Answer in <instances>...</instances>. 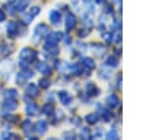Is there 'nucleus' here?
Masks as SVG:
<instances>
[{
    "label": "nucleus",
    "mask_w": 151,
    "mask_h": 140,
    "mask_svg": "<svg viewBox=\"0 0 151 140\" xmlns=\"http://www.w3.org/2000/svg\"><path fill=\"white\" fill-rule=\"evenodd\" d=\"M37 59V52L29 47H25L20 52V60L26 61V62H33Z\"/></svg>",
    "instance_id": "nucleus-1"
},
{
    "label": "nucleus",
    "mask_w": 151,
    "mask_h": 140,
    "mask_svg": "<svg viewBox=\"0 0 151 140\" xmlns=\"http://www.w3.org/2000/svg\"><path fill=\"white\" fill-rule=\"evenodd\" d=\"M61 39V33L60 32H57L54 34H50L46 36V41H45V47L46 48H52V47H55L58 41Z\"/></svg>",
    "instance_id": "nucleus-2"
},
{
    "label": "nucleus",
    "mask_w": 151,
    "mask_h": 140,
    "mask_svg": "<svg viewBox=\"0 0 151 140\" xmlns=\"http://www.w3.org/2000/svg\"><path fill=\"white\" fill-rule=\"evenodd\" d=\"M34 33H35V35H38V38H44V36H46L50 33V28L46 25H44V24H39L35 27Z\"/></svg>",
    "instance_id": "nucleus-3"
},
{
    "label": "nucleus",
    "mask_w": 151,
    "mask_h": 140,
    "mask_svg": "<svg viewBox=\"0 0 151 140\" xmlns=\"http://www.w3.org/2000/svg\"><path fill=\"white\" fill-rule=\"evenodd\" d=\"M32 76H33V73L32 72H20L17 75V84L22 85L27 79H29Z\"/></svg>",
    "instance_id": "nucleus-4"
},
{
    "label": "nucleus",
    "mask_w": 151,
    "mask_h": 140,
    "mask_svg": "<svg viewBox=\"0 0 151 140\" xmlns=\"http://www.w3.org/2000/svg\"><path fill=\"white\" fill-rule=\"evenodd\" d=\"M18 25L14 22V21H8L7 24V27H6V31H7V34L9 36H15L18 34Z\"/></svg>",
    "instance_id": "nucleus-5"
},
{
    "label": "nucleus",
    "mask_w": 151,
    "mask_h": 140,
    "mask_svg": "<svg viewBox=\"0 0 151 140\" xmlns=\"http://www.w3.org/2000/svg\"><path fill=\"white\" fill-rule=\"evenodd\" d=\"M65 25H66V28L68 31L73 29L74 26H76V16L72 14V13H68L65 18Z\"/></svg>",
    "instance_id": "nucleus-6"
},
{
    "label": "nucleus",
    "mask_w": 151,
    "mask_h": 140,
    "mask_svg": "<svg viewBox=\"0 0 151 140\" xmlns=\"http://www.w3.org/2000/svg\"><path fill=\"white\" fill-rule=\"evenodd\" d=\"M34 131L38 133V134H44L45 132H46V129H47V122H46V120H39L37 124H35V126H34Z\"/></svg>",
    "instance_id": "nucleus-7"
},
{
    "label": "nucleus",
    "mask_w": 151,
    "mask_h": 140,
    "mask_svg": "<svg viewBox=\"0 0 151 140\" xmlns=\"http://www.w3.org/2000/svg\"><path fill=\"white\" fill-rule=\"evenodd\" d=\"M17 107H18V104L13 99H7L2 104V109L4 111H14Z\"/></svg>",
    "instance_id": "nucleus-8"
},
{
    "label": "nucleus",
    "mask_w": 151,
    "mask_h": 140,
    "mask_svg": "<svg viewBox=\"0 0 151 140\" xmlns=\"http://www.w3.org/2000/svg\"><path fill=\"white\" fill-rule=\"evenodd\" d=\"M26 95H28V96H31V98L37 96V95H38V87H37V85L29 84V85L27 86V88H26Z\"/></svg>",
    "instance_id": "nucleus-9"
},
{
    "label": "nucleus",
    "mask_w": 151,
    "mask_h": 140,
    "mask_svg": "<svg viewBox=\"0 0 151 140\" xmlns=\"http://www.w3.org/2000/svg\"><path fill=\"white\" fill-rule=\"evenodd\" d=\"M59 99L64 105H68L72 101V96L66 92V91H61L59 92Z\"/></svg>",
    "instance_id": "nucleus-10"
},
{
    "label": "nucleus",
    "mask_w": 151,
    "mask_h": 140,
    "mask_svg": "<svg viewBox=\"0 0 151 140\" xmlns=\"http://www.w3.org/2000/svg\"><path fill=\"white\" fill-rule=\"evenodd\" d=\"M38 111H39V108H38V106L35 104L29 102V104L26 105V113L28 115H32V116L33 115H37L38 114Z\"/></svg>",
    "instance_id": "nucleus-11"
},
{
    "label": "nucleus",
    "mask_w": 151,
    "mask_h": 140,
    "mask_svg": "<svg viewBox=\"0 0 151 140\" xmlns=\"http://www.w3.org/2000/svg\"><path fill=\"white\" fill-rule=\"evenodd\" d=\"M37 69H38L40 73L45 74V75H48V74L51 73V67H50L47 64H45V62H39V64L37 65Z\"/></svg>",
    "instance_id": "nucleus-12"
},
{
    "label": "nucleus",
    "mask_w": 151,
    "mask_h": 140,
    "mask_svg": "<svg viewBox=\"0 0 151 140\" xmlns=\"http://www.w3.org/2000/svg\"><path fill=\"white\" fill-rule=\"evenodd\" d=\"M50 20H51V22L52 24H59V21H60V13L58 12V11H51V13H50Z\"/></svg>",
    "instance_id": "nucleus-13"
},
{
    "label": "nucleus",
    "mask_w": 151,
    "mask_h": 140,
    "mask_svg": "<svg viewBox=\"0 0 151 140\" xmlns=\"http://www.w3.org/2000/svg\"><path fill=\"white\" fill-rule=\"evenodd\" d=\"M83 67H85L86 69L91 71L92 68H94V61L91 59V58H84L83 59Z\"/></svg>",
    "instance_id": "nucleus-14"
},
{
    "label": "nucleus",
    "mask_w": 151,
    "mask_h": 140,
    "mask_svg": "<svg viewBox=\"0 0 151 140\" xmlns=\"http://www.w3.org/2000/svg\"><path fill=\"white\" fill-rule=\"evenodd\" d=\"M27 5H28V0H20V1H18L17 5H15V11L22 12V11L27 7Z\"/></svg>",
    "instance_id": "nucleus-15"
},
{
    "label": "nucleus",
    "mask_w": 151,
    "mask_h": 140,
    "mask_svg": "<svg viewBox=\"0 0 151 140\" xmlns=\"http://www.w3.org/2000/svg\"><path fill=\"white\" fill-rule=\"evenodd\" d=\"M106 101H107V105H109L110 107H112V108L118 105V98H117L114 94H111V95L106 99Z\"/></svg>",
    "instance_id": "nucleus-16"
},
{
    "label": "nucleus",
    "mask_w": 151,
    "mask_h": 140,
    "mask_svg": "<svg viewBox=\"0 0 151 140\" xmlns=\"http://www.w3.org/2000/svg\"><path fill=\"white\" fill-rule=\"evenodd\" d=\"M42 111H44V113H45V114L51 115V114L53 113V111H54V105H53V104H51V102H47V104L44 106Z\"/></svg>",
    "instance_id": "nucleus-17"
},
{
    "label": "nucleus",
    "mask_w": 151,
    "mask_h": 140,
    "mask_svg": "<svg viewBox=\"0 0 151 140\" xmlns=\"http://www.w3.org/2000/svg\"><path fill=\"white\" fill-rule=\"evenodd\" d=\"M86 91L88 92L90 95H97L98 94V89L93 84H87L86 85Z\"/></svg>",
    "instance_id": "nucleus-18"
},
{
    "label": "nucleus",
    "mask_w": 151,
    "mask_h": 140,
    "mask_svg": "<svg viewBox=\"0 0 151 140\" xmlns=\"http://www.w3.org/2000/svg\"><path fill=\"white\" fill-rule=\"evenodd\" d=\"M4 95H5L6 99H14V98H17L18 93H17L15 89H7V91L4 93Z\"/></svg>",
    "instance_id": "nucleus-19"
},
{
    "label": "nucleus",
    "mask_w": 151,
    "mask_h": 140,
    "mask_svg": "<svg viewBox=\"0 0 151 140\" xmlns=\"http://www.w3.org/2000/svg\"><path fill=\"white\" fill-rule=\"evenodd\" d=\"M85 120H86L88 124H96L97 120H98V116H97V114L90 113V114H87V115L85 116Z\"/></svg>",
    "instance_id": "nucleus-20"
},
{
    "label": "nucleus",
    "mask_w": 151,
    "mask_h": 140,
    "mask_svg": "<svg viewBox=\"0 0 151 140\" xmlns=\"http://www.w3.org/2000/svg\"><path fill=\"white\" fill-rule=\"evenodd\" d=\"M11 51H12V48H9L6 44H2V45L0 46V53H1L2 55H8V54L11 53Z\"/></svg>",
    "instance_id": "nucleus-21"
},
{
    "label": "nucleus",
    "mask_w": 151,
    "mask_h": 140,
    "mask_svg": "<svg viewBox=\"0 0 151 140\" xmlns=\"http://www.w3.org/2000/svg\"><path fill=\"white\" fill-rule=\"evenodd\" d=\"M72 71H73L76 74H80V73L83 72V65H80V64H74V65L72 66Z\"/></svg>",
    "instance_id": "nucleus-22"
},
{
    "label": "nucleus",
    "mask_w": 151,
    "mask_h": 140,
    "mask_svg": "<svg viewBox=\"0 0 151 140\" xmlns=\"http://www.w3.org/2000/svg\"><path fill=\"white\" fill-rule=\"evenodd\" d=\"M31 127H32V122H31L29 120H25L24 124H22V129H24L25 132H29Z\"/></svg>",
    "instance_id": "nucleus-23"
},
{
    "label": "nucleus",
    "mask_w": 151,
    "mask_h": 140,
    "mask_svg": "<svg viewBox=\"0 0 151 140\" xmlns=\"http://www.w3.org/2000/svg\"><path fill=\"white\" fill-rule=\"evenodd\" d=\"M106 64L109 65V66H117V64H118V61H117V59L114 58V56H110L109 59H107V61H106Z\"/></svg>",
    "instance_id": "nucleus-24"
},
{
    "label": "nucleus",
    "mask_w": 151,
    "mask_h": 140,
    "mask_svg": "<svg viewBox=\"0 0 151 140\" xmlns=\"http://www.w3.org/2000/svg\"><path fill=\"white\" fill-rule=\"evenodd\" d=\"M2 138L4 139H19V135L13 134V133H4L2 134Z\"/></svg>",
    "instance_id": "nucleus-25"
},
{
    "label": "nucleus",
    "mask_w": 151,
    "mask_h": 140,
    "mask_svg": "<svg viewBox=\"0 0 151 140\" xmlns=\"http://www.w3.org/2000/svg\"><path fill=\"white\" fill-rule=\"evenodd\" d=\"M101 116H103V119H104L105 121H109V119H110V116H111V113H110L107 109H103V111H101Z\"/></svg>",
    "instance_id": "nucleus-26"
},
{
    "label": "nucleus",
    "mask_w": 151,
    "mask_h": 140,
    "mask_svg": "<svg viewBox=\"0 0 151 140\" xmlns=\"http://www.w3.org/2000/svg\"><path fill=\"white\" fill-rule=\"evenodd\" d=\"M39 85H40V87H42V88H47V87L50 86V81L46 80V79H40V80H39Z\"/></svg>",
    "instance_id": "nucleus-27"
},
{
    "label": "nucleus",
    "mask_w": 151,
    "mask_h": 140,
    "mask_svg": "<svg viewBox=\"0 0 151 140\" xmlns=\"http://www.w3.org/2000/svg\"><path fill=\"white\" fill-rule=\"evenodd\" d=\"M81 136L85 138V139H88V138L91 136V133H90L88 128H83V131H81Z\"/></svg>",
    "instance_id": "nucleus-28"
},
{
    "label": "nucleus",
    "mask_w": 151,
    "mask_h": 140,
    "mask_svg": "<svg viewBox=\"0 0 151 140\" xmlns=\"http://www.w3.org/2000/svg\"><path fill=\"white\" fill-rule=\"evenodd\" d=\"M39 12H40V8H39V7H37V6H34V7H31L29 14L33 16V15H37V14H39Z\"/></svg>",
    "instance_id": "nucleus-29"
},
{
    "label": "nucleus",
    "mask_w": 151,
    "mask_h": 140,
    "mask_svg": "<svg viewBox=\"0 0 151 140\" xmlns=\"http://www.w3.org/2000/svg\"><path fill=\"white\" fill-rule=\"evenodd\" d=\"M106 138L107 139H118V134L116 133V131H110L109 133H107V135H106Z\"/></svg>",
    "instance_id": "nucleus-30"
},
{
    "label": "nucleus",
    "mask_w": 151,
    "mask_h": 140,
    "mask_svg": "<svg viewBox=\"0 0 151 140\" xmlns=\"http://www.w3.org/2000/svg\"><path fill=\"white\" fill-rule=\"evenodd\" d=\"M5 19H6V15H5V13L2 12V9H0V22L5 21Z\"/></svg>",
    "instance_id": "nucleus-31"
},
{
    "label": "nucleus",
    "mask_w": 151,
    "mask_h": 140,
    "mask_svg": "<svg viewBox=\"0 0 151 140\" xmlns=\"http://www.w3.org/2000/svg\"><path fill=\"white\" fill-rule=\"evenodd\" d=\"M61 66H63L65 69H68V66L66 65V62H61ZM57 68H58L59 71H61V68H60V66H59V65H57Z\"/></svg>",
    "instance_id": "nucleus-32"
},
{
    "label": "nucleus",
    "mask_w": 151,
    "mask_h": 140,
    "mask_svg": "<svg viewBox=\"0 0 151 140\" xmlns=\"http://www.w3.org/2000/svg\"><path fill=\"white\" fill-rule=\"evenodd\" d=\"M113 1H114V2H119L120 0H113Z\"/></svg>",
    "instance_id": "nucleus-33"
},
{
    "label": "nucleus",
    "mask_w": 151,
    "mask_h": 140,
    "mask_svg": "<svg viewBox=\"0 0 151 140\" xmlns=\"http://www.w3.org/2000/svg\"><path fill=\"white\" fill-rule=\"evenodd\" d=\"M96 1H97V2H101L103 0H96Z\"/></svg>",
    "instance_id": "nucleus-34"
}]
</instances>
